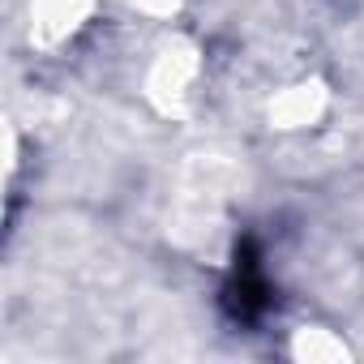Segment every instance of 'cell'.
<instances>
[{
	"label": "cell",
	"instance_id": "cell-2",
	"mask_svg": "<svg viewBox=\"0 0 364 364\" xmlns=\"http://www.w3.org/2000/svg\"><path fill=\"white\" fill-rule=\"evenodd\" d=\"M133 5H137L141 14H150V18H167V14L180 9V0H133Z\"/></svg>",
	"mask_w": 364,
	"mask_h": 364
},
{
	"label": "cell",
	"instance_id": "cell-1",
	"mask_svg": "<svg viewBox=\"0 0 364 364\" xmlns=\"http://www.w3.org/2000/svg\"><path fill=\"white\" fill-rule=\"evenodd\" d=\"M99 9V0H31L26 18H31V43L43 52H56L65 43H73L77 31L90 26Z\"/></svg>",
	"mask_w": 364,
	"mask_h": 364
}]
</instances>
